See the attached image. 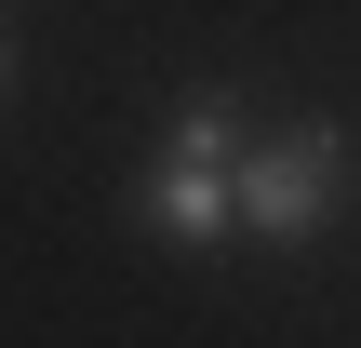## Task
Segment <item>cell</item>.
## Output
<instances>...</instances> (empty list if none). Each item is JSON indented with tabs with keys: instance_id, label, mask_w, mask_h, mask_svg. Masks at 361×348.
<instances>
[{
	"instance_id": "obj_1",
	"label": "cell",
	"mask_w": 361,
	"mask_h": 348,
	"mask_svg": "<svg viewBox=\"0 0 361 348\" xmlns=\"http://www.w3.org/2000/svg\"><path fill=\"white\" fill-rule=\"evenodd\" d=\"M241 148H255V107H241L228 80L174 94L161 148H147V174H134V228H147V241H174V255L241 241Z\"/></svg>"
},
{
	"instance_id": "obj_2",
	"label": "cell",
	"mask_w": 361,
	"mask_h": 348,
	"mask_svg": "<svg viewBox=\"0 0 361 348\" xmlns=\"http://www.w3.org/2000/svg\"><path fill=\"white\" fill-rule=\"evenodd\" d=\"M348 201H361L348 121H322V107L255 121V148H241V241H255V255H322V241L348 228Z\"/></svg>"
},
{
	"instance_id": "obj_3",
	"label": "cell",
	"mask_w": 361,
	"mask_h": 348,
	"mask_svg": "<svg viewBox=\"0 0 361 348\" xmlns=\"http://www.w3.org/2000/svg\"><path fill=\"white\" fill-rule=\"evenodd\" d=\"M0 107H13V27H0Z\"/></svg>"
}]
</instances>
